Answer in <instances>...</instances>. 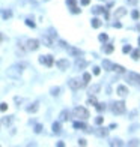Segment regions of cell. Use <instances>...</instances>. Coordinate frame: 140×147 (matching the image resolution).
<instances>
[{
  "label": "cell",
  "instance_id": "19",
  "mask_svg": "<svg viewBox=\"0 0 140 147\" xmlns=\"http://www.w3.org/2000/svg\"><path fill=\"white\" fill-rule=\"evenodd\" d=\"M103 68L105 71H111V68H113V63H111L110 60H103Z\"/></svg>",
  "mask_w": 140,
  "mask_h": 147
},
{
  "label": "cell",
  "instance_id": "34",
  "mask_svg": "<svg viewBox=\"0 0 140 147\" xmlns=\"http://www.w3.org/2000/svg\"><path fill=\"white\" fill-rule=\"evenodd\" d=\"M6 110H8V104H5V102L0 104V111L3 113V111H6Z\"/></svg>",
  "mask_w": 140,
  "mask_h": 147
},
{
  "label": "cell",
  "instance_id": "36",
  "mask_svg": "<svg viewBox=\"0 0 140 147\" xmlns=\"http://www.w3.org/2000/svg\"><path fill=\"white\" fill-rule=\"evenodd\" d=\"M139 144H140L139 140H133V141H130V143H128V146H139Z\"/></svg>",
  "mask_w": 140,
  "mask_h": 147
},
{
  "label": "cell",
  "instance_id": "24",
  "mask_svg": "<svg viewBox=\"0 0 140 147\" xmlns=\"http://www.w3.org/2000/svg\"><path fill=\"white\" fill-rule=\"evenodd\" d=\"M99 26H101V21H99L98 18H93L92 20V27H93V29H98Z\"/></svg>",
  "mask_w": 140,
  "mask_h": 147
},
{
  "label": "cell",
  "instance_id": "28",
  "mask_svg": "<svg viewBox=\"0 0 140 147\" xmlns=\"http://www.w3.org/2000/svg\"><path fill=\"white\" fill-rule=\"evenodd\" d=\"M98 39H99V41H101V42H107V39H109V36L105 35V33H101V35L98 36Z\"/></svg>",
  "mask_w": 140,
  "mask_h": 147
},
{
  "label": "cell",
  "instance_id": "6",
  "mask_svg": "<svg viewBox=\"0 0 140 147\" xmlns=\"http://www.w3.org/2000/svg\"><path fill=\"white\" fill-rule=\"evenodd\" d=\"M69 87L72 89V90H78V89H81L83 86H85V83H83L80 78H72V80H69Z\"/></svg>",
  "mask_w": 140,
  "mask_h": 147
},
{
  "label": "cell",
  "instance_id": "35",
  "mask_svg": "<svg viewBox=\"0 0 140 147\" xmlns=\"http://www.w3.org/2000/svg\"><path fill=\"white\" fill-rule=\"evenodd\" d=\"M110 144H111V146H122V143H121V140H113V141H111Z\"/></svg>",
  "mask_w": 140,
  "mask_h": 147
},
{
  "label": "cell",
  "instance_id": "20",
  "mask_svg": "<svg viewBox=\"0 0 140 147\" xmlns=\"http://www.w3.org/2000/svg\"><path fill=\"white\" fill-rule=\"evenodd\" d=\"M125 12H127V11H125V8H119L117 11H115V17H116V18H119V17L125 15Z\"/></svg>",
  "mask_w": 140,
  "mask_h": 147
},
{
  "label": "cell",
  "instance_id": "4",
  "mask_svg": "<svg viewBox=\"0 0 140 147\" xmlns=\"http://www.w3.org/2000/svg\"><path fill=\"white\" fill-rule=\"evenodd\" d=\"M127 81L130 84H133V86H136V87H140V75H139V74L130 72L127 75Z\"/></svg>",
  "mask_w": 140,
  "mask_h": 147
},
{
  "label": "cell",
  "instance_id": "16",
  "mask_svg": "<svg viewBox=\"0 0 140 147\" xmlns=\"http://www.w3.org/2000/svg\"><path fill=\"white\" fill-rule=\"evenodd\" d=\"M95 134H97L98 137H107L109 131H107V129H104V128H99V129H95Z\"/></svg>",
  "mask_w": 140,
  "mask_h": 147
},
{
  "label": "cell",
  "instance_id": "12",
  "mask_svg": "<svg viewBox=\"0 0 140 147\" xmlns=\"http://www.w3.org/2000/svg\"><path fill=\"white\" fill-rule=\"evenodd\" d=\"M117 95L122 96V98H125V96L128 95V89L125 86H117Z\"/></svg>",
  "mask_w": 140,
  "mask_h": 147
},
{
  "label": "cell",
  "instance_id": "47",
  "mask_svg": "<svg viewBox=\"0 0 140 147\" xmlns=\"http://www.w3.org/2000/svg\"><path fill=\"white\" fill-rule=\"evenodd\" d=\"M139 45H140V36H139Z\"/></svg>",
  "mask_w": 140,
  "mask_h": 147
},
{
  "label": "cell",
  "instance_id": "33",
  "mask_svg": "<svg viewBox=\"0 0 140 147\" xmlns=\"http://www.w3.org/2000/svg\"><path fill=\"white\" fill-rule=\"evenodd\" d=\"M87 104H89V105H97L98 102H97V99H95V98H89V99H87Z\"/></svg>",
  "mask_w": 140,
  "mask_h": 147
},
{
  "label": "cell",
  "instance_id": "14",
  "mask_svg": "<svg viewBox=\"0 0 140 147\" xmlns=\"http://www.w3.org/2000/svg\"><path fill=\"white\" fill-rule=\"evenodd\" d=\"M0 15H2L5 20H8V18L12 17V12H11L9 9H0Z\"/></svg>",
  "mask_w": 140,
  "mask_h": 147
},
{
  "label": "cell",
  "instance_id": "32",
  "mask_svg": "<svg viewBox=\"0 0 140 147\" xmlns=\"http://www.w3.org/2000/svg\"><path fill=\"white\" fill-rule=\"evenodd\" d=\"M11 122H12V116H8V117L3 119V123H5V125H11Z\"/></svg>",
  "mask_w": 140,
  "mask_h": 147
},
{
  "label": "cell",
  "instance_id": "23",
  "mask_svg": "<svg viewBox=\"0 0 140 147\" xmlns=\"http://www.w3.org/2000/svg\"><path fill=\"white\" fill-rule=\"evenodd\" d=\"M131 57H133L134 60H139V59H140V48H139V50H134L133 54H131Z\"/></svg>",
  "mask_w": 140,
  "mask_h": 147
},
{
  "label": "cell",
  "instance_id": "25",
  "mask_svg": "<svg viewBox=\"0 0 140 147\" xmlns=\"http://www.w3.org/2000/svg\"><path fill=\"white\" fill-rule=\"evenodd\" d=\"M92 12H93V14H101V12H104V8H101V6H93V8H92Z\"/></svg>",
  "mask_w": 140,
  "mask_h": 147
},
{
  "label": "cell",
  "instance_id": "7",
  "mask_svg": "<svg viewBox=\"0 0 140 147\" xmlns=\"http://www.w3.org/2000/svg\"><path fill=\"white\" fill-rule=\"evenodd\" d=\"M39 63H42V65H45V66H48V68H51L53 63H54L53 56H41V57H39Z\"/></svg>",
  "mask_w": 140,
  "mask_h": 147
},
{
  "label": "cell",
  "instance_id": "48",
  "mask_svg": "<svg viewBox=\"0 0 140 147\" xmlns=\"http://www.w3.org/2000/svg\"><path fill=\"white\" fill-rule=\"evenodd\" d=\"M139 29H140V24H139Z\"/></svg>",
  "mask_w": 140,
  "mask_h": 147
},
{
  "label": "cell",
  "instance_id": "44",
  "mask_svg": "<svg viewBox=\"0 0 140 147\" xmlns=\"http://www.w3.org/2000/svg\"><path fill=\"white\" fill-rule=\"evenodd\" d=\"M89 3H91V0H81V5H83V6H87Z\"/></svg>",
  "mask_w": 140,
  "mask_h": 147
},
{
  "label": "cell",
  "instance_id": "37",
  "mask_svg": "<svg viewBox=\"0 0 140 147\" xmlns=\"http://www.w3.org/2000/svg\"><path fill=\"white\" fill-rule=\"evenodd\" d=\"M122 51H124V53H131V47H130V45H125V47L122 48Z\"/></svg>",
  "mask_w": 140,
  "mask_h": 147
},
{
  "label": "cell",
  "instance_id": "11",
  "mask_svg": "<svg viewBox=\"0 0 140 147\" xmlns=\"http://www.w3.org/2000/svg\"><path fill=\"white\" fill-rule=\"evenodd\" d=\"M86 66H87V62L86 60H83L81 57L77 59V62H75V68H77V69H83V68H86Z\"/></svg>",
  "mask_w": 140,
  "mask_h": 147
},
{
  "label": "cell",
  "instance_id": "10",
  "mask_svg": "<svg viewBox=\"0 0 140 147\" xmlns=\"http://www.w3.org/2000/svg\"><path fill=\"white\" fill-rule=\"evenodd\" d=\"M26 110H27V113H36V111L39 110V102H33V104H30Z\"/></svg>",
  "mask_w": 140,
  "mask_h": 147
},
{
  "label": "cell",
  "instance_id": "9",
  "mask_svg": "<svg viewBox=\"0 0 140 147\" xmlns=\"http://www.w3.org/2000/svg\"><path fill=\"white\" fill-rule=\"evenodd\" d=\"M66 50H68V53H69V54L75 56V57H80V56L83 54V53L80 51V50H77V48H72V47H69V45H68V47H66Z\"/></svg>",
  "mask_w": 140,
  "mask_h": 147
},
{
  "label": "cell",
  "instance_id": "26",
  "mask_svg": "<svg viewBox=\"0 0 140 147\" xmlns=\"http://www.w3.org/2000/svg\"><path fill=\"white\" fill-rule=\"evenodd\" d=\"M89 81H91V74H83V83H85V84H87Z\"/></svg>",
  "mask_w": 140,
  "mask_h": 147
},
{
  "label": "cell",
  "instance_id": "1",
  "mask_svg": "<svg viewBox=\"0 0 140 147\" xmlns=\"http://www.w3.org/2000/svg\"><path fill=\"white\" fill-rule=\"evenodd\" d=\"M24 68H26V63H17V65H12V66L8 69V75L12 77V78H20L21 72L24 71Z\"/></svg>",
  "mask_w": 140,
  "mask_h": 147
},
{
  "label": "cell",
  "instance_id": "15",
  "mask_svg": "<svg viewBox=\"0 0 140 147\" xmlns=\"http://www.w3.org/2000/svg\"><path fill=\"white\" fill-rule=\"evenodd\" d=\"M59 119H60V122H66V120L69 119V111H68V110H63L62 113H60Z\"/></svg>",
  "mask_w": 140,
  "mask_h": 147
},
{
  "label": "cell",
  "instance_id": "22",
  "mask_svg": "<svg viewBox=\"0 0 140 147\" xmlns=\"http://www.w3.org/2000/svg\"><path fill=\"white\" fill-rule=\"evenodd\" d=\"M53 132H54V134H59V132H60V123H59V122L53 123Z\"/></svg>",
  "mask_w": 140,
  "mask_h": 147
},
{
  "label": "cell",
  "instance_id": "21",
  "mask_svg": "<svg viewBox=\"0 0 140 147\" xmlns=\"http://www.w3.org/2000/svg\"><path fill=\"white\" fill-rule=\"evenodd\" d=\"M42 42L45 44V47H53V42L48 36H42Z\"/></svg>",
  "mask_w": 140,
  "mask_h": 147
},
{
  "label": "cell",
  "instance_id": "2",
  "mask_svg": "<svg viewBox=\"0 0 140 147\" xmlns=\"http://www.w3.org/2000/svg\"><path fill=\"white\" fill-rule=\"evenodd\" d=\"M18 47L27 50V51H35V50L39 48V41H36V39H27V41H26V45H21V44L18 42Z\"/></svg>",
  "mask_w": 140,
  "mask_h": 147
},
{
  "label": "cell",
  "instance_id": "43",
  "mask_svg": "<svg viewBox=\"0 0 140 147\" xmlns=\"http://www.w3.org/2000/svg\"><path fill=\"white\" fill-rule=\"evenodd\" d=\"M93 74H95V75H99V68H98V66L93 68Z\"/></svg>",
  "mask_w": 140,
  "mask_h": 147
},
{
  "label": "cell",
  "instance_id": "30",
  "mask_svg": "<svg viewBox=\"0 0 140 147\" xmlns=\"http://www.w3.org/2000/svg\"><path fill=\"white\" fill-rule=\"evenodd\" d=\"M131 17H133L134 20H139V17H140V14H139V11H137V9H134L133 12H131Z\"/></svg>",
  "mask_w": 140,
  "mask_h": 147
},
{
  "label": "cell",
  "instance_id": "31",
  "mask_svg": "<svg viewBox=\"0 0 140 147\" xmlns=\"http://www.w3.org/2000/svg\"><path fill=\"white\" fill-rule=\"evenodd\" d=\"M95 108H97L98 111H104L105 110V104H97V105H95Z\"/></svg>",
  "mask_w": 140,
  "mask_h": 147
},
{
  "label": "cell",
  "instance_id": "45",
  "mask_svg": "<svg viewBox=\"0 0 140 147\" xmlns=\"http://www.w3.org/2000/svg\"><path fill=\"white\" fill-rule=\"evenodd\" d=\"M78 144H80V146H86V140H78Z\"/></svg>",
  "mask_w": 140,
  "mask_h": 147
},
{
  "label": "cell",
  "instance_id": "38",
  "mask_svg": "<svg viewBox=\"0 0 140 147\" xmlns=\"http://www.w3.org/2000/svg\"><path fill=\"white\" fill-rule=\"evenodd\" d=\"M26 24L29 26V27H32V29H33V27H35V23H33L32 20H26Z\"/></svg>",
  "mask_w": 140,
  "mask_h": 147
},
{
  "label": "cell",
  "instance_id": "17",
  "mask_svg": "<svg viewBox=\"0 0 140 147\" xmlns=\"http://www.w3.org/2000/svg\"><path fill=\"white\" fill-rule=\"evenodd\" d=\"M99 89H101V86L99 84H93V86L89 89V95H97L99 92Z\"/></svg>",
  "mask_w": 140,
  "mask_h": 147
},
{
  "label": "cell",
  "instance_id": "13",
  "mask_svg": "<svg viewBox=\"0 0 140 147\" xmlns=\"http://www.w3.org/2000/svg\"><path fill=\"white\" fill-rule=\"evenodd\" d=\"M74 128H75V129H83V131L89 132L87 126H86V125H85V123H83V122H74Z\"/></svg>",
  "mask_w": 140,
  "mask_h": 147
},
{
  "label": "cell",
  "instance_id": "39",
  "mask_svg": "<svg viewBox=\"0 0 140 147\" xmlns=\"http://www.w3.org/2000/svg\"><path fill=\"white\" fill-rule=\"evenodd\" d=\"M103 122H104V119H103V117H97V119H95V123H97V125H101Z\"/></svg>",
  "mask_w": 140,
  "mask_h": 147
},
{
  "label": "cell",
  "instance_id": "27",
  "mask_svg": "<svg viewBox=\"0 0 140 147\" xmlns=\"http://www.w3.org/2000/svg\"><path fill=\"white\" fill-rule=\"evenodd\" d=\"M104 51H105V54H111V53H113V45H111V44H109L107 47L104 48Z\"/></svg>",
  "mask_w": 140,
  "mask_h": 147
},
{
  "label": "cell",
  "instance_id": "42",
  "mask_svg": "<svg viewBox=\"0 0 140 147\" xmlns=\"http://www.w3.org/2000/svg\"><path fill=\"white\" fill-rule=\"evenodd\" d=\"M66 3H68L71 8H72V6H75V0H66Z\"/></svg>",
  "mask_w": 140,
  "mask_h": 147
},
{
  "label": "cell",
  "instance_id": "41",
  "mask_svg": "<svg viewBox=\"0 0 140 147\" xmlns=\"http://www.w3.org/2000/svg\"><path fill=\"white\" fill-rule=\"evenodd\" d=\"M41 131H42V126H41V125H36V126H35V132H36V134H39Z\"/></svg>",
  "mask_w": 140,
  "mask_h": 147
},
{
  "label": "cell",
  "instance_id": "46",
  "mask_svg": "<svg viewBox=\"0 0 140 147\" xmlns=\"http://www.w3.org/2000/svg\"><path fill=\"white\" fill-rule=\"evenodd\" d=\"M113 26H115V27H117V29H119V27H121L122 24H121V23H113Z\"/></svg>",
  "mask_w": 140,
  "mask_h": 147
},
{
  "label": "cell",
  "instance_id": "8",
  "mask_svg": "<svg viewBox=\"0 0 140 147\" xmlns=\"http://www.w3.org/2000/svg\"><path fill=\"white\" fill-rule=\"evenodd\" d=\"M56 65H57V68H59V69H62V71H66V69H68V68H69V62L68 60H59L57 62V63H56Z\"/></svg>",
  "mask_w": 140,
  "mask_h": 147
},
{
  "label": "cell",
  "instance_id": "5",
  "mask_svg": "<svg viewBox=\"0 0 140 147\" xmlns=\"http://www.w3.org/2000/svg\"><path fill=\"white\" fill-rule=\"evenodd\" d=\"M111 111L115 114H124L125 113V102L124 101H119V102H115L111 105Z\"/></svg>",
  "mask_w": 140,
  "mask_h": 147
},
{
  "label": "cell",
  "instance_id": "18",
  "mask_svg": "<svg viewBox=\"0 0 140 147\" xmlns=\"http://www.w3.org/2000/svg\"><path fill=\"white\" fill-rule=\"evenodd\" d=\"M111 71H115V72H117V74H124V72H125V68H124V66H121V65H115V63H113V68H111Z\"/></svg>",
  "mask_w": 140,
  "mask_h": 147
},
{
  "label": "cell",
  "instance_id": "3",
  "mask_svg": "<svg viewBox=\"0 0 140 147\" xmlns=\"http://www.w3.org/2000/svg\"><path fill=\"white\" fill-rule=\"evenodd\" d=\"M72 113H74V116H75V117L83 119V120H86V119L89 117V111L85 108V107H75Z\"/></svg>",
  "mask_w": 140,
  "mask_h": 147
},
{
  "label": "cell",
  "instance_id": "40",
  "mask_svg": "<svg viewBox=\"0 0 140 147\" xmlns=\"http://www.w3.org/2000/svg\"><path fill=\"white\" fill-rule=\"evenodd\" d=\"M71 12H72V14H78V12H80V9H78L77 6H72V8H71Z\"/></svg>",
  "mask_w": 140,
  "mask_h": 147
},
{
  "label": "cell",
  "instance_id": "29",
  "mask_svg": "<svg viewBox=\"0 0 140 147\" xmlns=\"http://www.w3.org/2000/svg\"><path fill=\"white\" fill-rule=\"evenodd\" d=\"M59 92H60V89H59V87H53L51 90H50V93H51L53 96H57V95H59Z\"/></svg>",
  "mask_w": 140,
  "mask_h": 147
}]
</instances>
